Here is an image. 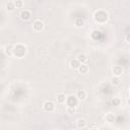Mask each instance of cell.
<instances>
[{"label":"cell","mask_w":130,"mask_h":130,"mask_svg":"<svg viewBox=\"0 0 130 130\" xmlns=\"http://www.w3.org/2000/svg\"><path fill=\"white\" fill-rule=\"evenodd\" d=\"M12 54L17 58H22L26 54V47L22 44H17L13 47Z\"/></svg>","instance_id":"cell-1"},{"label":"cell","mask_w":130,"mask_h":130,"mask_svg":"<svg viewBox=\"0 0 130 130\" xmlns=\"http://www.w3.org/2000/svg\"><path fill=\"white\" fill-rule=\"evenodd\" d=\"M108 18H109V16H108V13L107 12H105V11H98V12H95V14H94V19H95V21H98V22H106L107 20H108Z\"/></svg>","instance_id":"cell-2"},{"label":"cell","mask_w":130,"mask_h":130,"mask_svg":"<svg viewBox=\"0 0 130 130\" xmlns=\"http://www.w3.org/2000/svg\"><path fill=\"white\" fill-rule=\"evenodd\" d=\"M78 99L76 95H69L66 100V103L68 105V107H76L78 104Z\"/></svg>","instance_id":"cell-3"},{"label":"cell","mask_w":130,"mask_h":130,"mask_svg":"<svg viewBox=\"0 0 130 130\" xmlns=\"http://www.w3.org/2000/svg\"><path fill=\"white\" fill-rule=\"evenodd\" d=\"M43 107H44V110L46 112H48V113H52L55 110V105H54V103L52 101H46L44 103Z\"/></svg>","instance_id":"cell-4"},{"label":"cell","mask_w":130,"mask_h":130,"mask_svg":"<svg viewBox=\"0 0 130 130\" xmlns=\"http://www.w3.org/2000/svg\"><path fill=\"white\" fill-rule=\"evenodd\" d=\"M32 28H34L35 31H41V30H43V28H44V23H43V21H41V20H36V21L32 23Z\"/></svg>","instance_id":"cell-5"},{"label":"cell","mask_w":130,"mask_h":130,"mask_svg":"<svg viewBox=\"0 0 130 130\" xmlns=\"http://www.w3.org/2000/svg\"><path fill=\"white\" fill-rule=\"evenodd\" d=\"M30 12L28 11V10H26V9H24V10H22L21 12H20V18L22 19V20H24V21H26V20H28L29 18H30Z\"/></svg>","instance_id":"cell-6"},{"label":"cell","mask_w":130,"mask_h":130,"mask_svg":"<svg viewBox=\"0 0 130 130\" xmlns=\"http://www.w3.org/2000/svg\"><path fill=\"white\" fill-rule=\"evenodd\" d=\"M113 73H114V75H116V76H120V75L123 73V68H122V66H120V65H115V66L113 67Z\"/></svg>","instance_id":"cell-7"},{"label":"cell","mask_w":130,"mask_h":130,"mask_svg":"<svg viewBox=\"0 0 130 130\" xmlns=\"http://www.w3.org/2000/svg\"><path fill=\"white\" fill-rule=\"evenodd\" d=\"M76 96H77V99H78L79 101H84L85 98H86V92H85V90H83V89H78L77 92H76Z\"/></svg>","instance_id":"cell-8"},{"label":"cell","mask_w":130,"mask_h":130,"mask_svg":"<svg viewBox=\"0 0 130 130\" xmlns=\"http://www.w3.org/2000/svg\"><path fill=\"white\" fill-rule=\"evenodd\" d=\"M88 70H89V67H88L85 63L80 64V66H79V68H78V71H79V73H81V74H86V73L88 72Z\"/></svg>","instance_id":"cell-9"},{"label":"cell","mask_w":130,"mask_h":130,"mask_svg":"<svg viewBox=\"0 0 130 130\" xmlns=\"http://www.w3.org/2000/svg\"><path fill=\"white\" fill-rule=\"evenodd\" d=\"M66 100H67V96L65 95V93L60 92V93L57 94V102H58L59 104H64V103L66 102Z\"/></svg>","instance_id":"cell-10"},{"label":"cell","mask_w":130,"mask_h":130,"mask_svg":"<svg viewBox=\"0 0 130 130\" xmlns=\"http://www.w3.org/2000/svg\"><path fill=\"white\" fill-rule=\"evenodd\" d=\"M111 83H112L114 86H118V85H120V83H121L120 76H116V75H114V76L111 78Z\"/></svg>","instance_id":"cell-11"},{"label":"cell","mask_w":130,"mask_h":130,"mask_svg":"<svg viewBox=\"0 0 130 130\" xmlns=\"http://www.w3.org/2000/svg\"><path fill=\"white\" fill-rule=\"evenodd\" d=\"M76 125H77V128H79V129H83V128H85V127H86V121H85L84 119L80 118V119H78V120H77Z\"/></svg>","instance_id":"cell-12"},{"label":"cell","mask_w":130,"mask_h":130,"mask_svg":"<svg viewBox=\"0 0 130 130\" xmlns=\"http://www.w3.org/2000/svg\"><path fill=\"white\" fill-rule=\"evenodd\" d=\"M80 62H79V60L78 59H73L71 62H70V67L72 68V69H78L79 68V66H80Z\"/></svg>","instance_id":"cell-13"},{"label":"cell","mask_w":130,"mask_h":130,"mask_svg":"<svg viewBox=\"0 0 130 130\" xmlns=\"http://www.w3.org/2000/svg\"><path fill=\"white\" fill-rule=\"evenodd\" d=\"M5 8H6V10L7 11H13L15 8H16V6H15V3L14 2H11V1H9V2H7L6 3V5H5Z\"/></svg>","instance_id":"cell-14"},{"label":"cell","mask_w":130,"mask_h":130,"mask_svg":"<svg viewBox=\"0 0 130 130\" xmlns=\"http://www.w3.org/2000/svg\"><path fill=\"white\" fill-rule=\"evenodd\" d=\"M105 119H106V121H107L108 123H113V122L115 121V115L112 114V113H108V114L106 115Z\"/></svg>","instance_id":"cell-15"},{"label":"cell","mask_w":130,"mask_h":130,"mask_svg":"<svg viewBox=\"0 0 130 130\" xmlns=\"http://www.w3.org/2000/svg\"><path fill=\"white\" fill-rule=\"evenodd\" d=\"M74 24L76 27H82L84 25V20L82 18H77V19H75Z\"/></svg>","instance_id":"cell-16"},{"label":"cell","mask_w":130,"mask_h":130,"mask_svg":"<svg viewBox=\"0 0 130 130\" xmlns=\"http://www.w3.org/2000/svg\"><path fill=\"white\" fill-rule=\"evenodd\" d=\"M77 59H78L79 62L82 64V63H85V62L87 61V56H86L85 54H79L78 57H77Z\"/></svg>","instance_id":"cell-17"},{"label":"cell","mask_w":130,"mask_h":130,"mask_svg":"<svg viewBox=\"0 0 130 130\" xmlns=\"http://www.w3.org/2000/svg\"><path fill=\"white\" fill-rule=\"evenodd\" d=\"M111 103H112L113 106H116V107H117V106H120V104H121V100H120L119 98L116 96V98H113V99H112Z\"/></svg>","instance_id":"cell-18"},{"label":"cell","mask_w":130,"mask_h":130,"mask_svg":"<svg viewBox=\"0 0 130 130\" xmlns=\"http://www.w3.org/2000/svg\"><path fill=\"white\" fill-rule=\"evenodd\" d=\"M14 3H15L16 8H22V7H23V5H24L23 0H15V1H14Z\"/></svg>","instance_id":"cell-19"},{"label":"cell","mask_w":130,"mask_h":130,"mask_svg":"<svg viewBox=\"0 0 130 130\" xmlns=\"http://www.w3.org/2000/svg\"><path fill=\"white\" fill-rule=\"evenodd\" d=\"M75 112H76L75 107H68V108H67V113H68V114L71 115V114H74Z\"/></svg>","instance_id":"cell-20"},{"label":"cell","mask_w":130,"mask_h":130,"mask_svg":"<svg viewBox=\"0 0 130 130\" xmlns=\"http://www.w3.org/2000/svg\"><path fill=\"white\" fill-rule=\"evenodd\" d=\"M125 40H126V42H127L128 44H130V32L126 35V38H125Z\"/></svg>","instance_id":"cell-21"},{"label":"cell","mask_w":130,"mask_h":130,"mask_svg":"<svg viewBox=\"0 0 130 130\" xmlns=\"http://www.w3.org/2000/svg\"><path fill=\"white\" fill-rule=\"evenodd\" d=\"M88 128H99V126L98 125H89Z\"/></svg>","instance_id":"cell-22"},{"label":"cell","mask_w":130,"mask_h":130,"mask_svg":"<svg viewBox=\"0 0 130 130\" xmlns=\"http://www.w3.org/2000/svg\"><path fill=\"white\" fill-rule=\"evenodd\" d=\"M127 104H128V105H129V106H130V98H129V99H128V100H127Z\"/></svg>","instance_id":"cell-23"},{"label":"cell","mask_w":130,"mask_h":130,"mask_svg":"<svg viewBox=\"0 0 130 130\" xmlns=\"http://www.w3.org/2000/svg\"><path fill=\"white\" fill-rule=\"evenodd\" d=\"M129 92H130V89H129Z\"/></svg>","instance_id":"cell-24"}]
</instances>
